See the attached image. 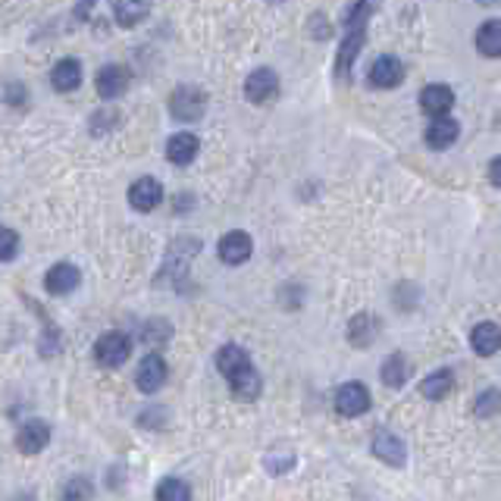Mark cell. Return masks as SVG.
Listing matches in <instances>:
<instances>
[{
	"label": "cell",
	"mask_w": 501,
	"mask_h": 501,
	"mask_svg": "<svg viewBox=\"0 0 501 501\" xmlns=\"http://www.w3.org/2000/svg\"><path fill=\"white\" fill-rule=\"evenodd\" d=\"M91 498H94V486L85 477H73L60 492V501H91Z\"/></svg>",
	"instance_id": "obj_27"
},
{
	"label": "cell",
	"mask_w": 501,
	"mask_h": 501,
	"mask_svg": "<svg viewBox=\"0 0 501 501\" xmlns=\"http://www.w3.org/2000/svg\"><path fill=\"white\" fill-rule=\"evenodd\" d=\"M245 367H251V358L245 354V348L238 345H223L217 351V370L226 376V383H229L236 373H242Z\"/></svg>",
	"instance_id": "obj_21"
},
{
	"label": "cell",
	"mask_w": 501,
	"mask_h": 501,
	"mask_svg": "<svg viewBox=\"0 0 501 501\" xmlns=\"http://www.w3.org/2000/svg\"><path fill=\"white\" fill-rule=\"evenodd\" d=\"M461 138V125L454 123L452 117H442V119H433L427 129V144L433 151H445L452 148L454 142Z\"/></svg>",
	"instance_id": "obj_17"
},
{
	"label": "cell",
	"mask_w": 501,
	"mask_h": 501,
	"mask_svg": "<svg viewBox=\"0 0 501 501\" xmlns=\"http://www.w3.org/2000/svg\"><path fill=\"white\" fill-rule=\"evenodd\" d=\"M404 79V66L398 56H379L370 66V85L373 88H395Z\"/></svg>",
	"instance_id": "obj_14"
},
{
	"label": "cell",
	"mask_w": 501,
	"mask_h": 501,
	"mask_svg": "<svg viewBox=\"0 0 501 501\" xmlns=\"http://www.w3.org/2000/svg\"><path fill=\"white\" fill-rule=\"evenodd\" d=\"M157 501H192V489H188L186 479L179 477H167L160 479V486H157Z\"/></svg>",
	"instance_id": "obj_26"
},
{
	"label": "cell",
	"mask_w": 501,
	"mask_h": 501,
	"mask_svg": "<svg viewBox=\"0 0 501 501\" xmlns=\"http://www.w3.org/2000/svg\"><path fill=\"white\" fill-rule=\"evenodd\" d=\"M420 107L433 119H442L454 107V91L448 85H427L420 91Z\"/></svg>",
	"instance_id": "obj_12"
},
{
	"label": "cell",
	"mask_w": 501,
	"mask_h": 501,
	"mask_svg": "<svg viewBox=\"0 0 501 501\" xmlns=\"http://www.w3.org/2000/svg\"><path fill=\"white\" fill-rule=\"evenodd\" d=\"M50 85H54L60 94L75 91V88L82 85V63L75 60V56H66V60H60L54 69H50Z\"/></svg>",
	"instance_id": "obj_13"
},
{
	"label": "cell",
	"mask_w": 501,
	"mask_h": 501,
	"mask_svg": "<svg viewBox=\"0 0 501 501\" xmlns=\"http://www.w3.org/2000/svg\"><path fill=\"white\" fill-rule=\"evenodd\" d=\"M79 285V270L73 263H54L44 276V289L48 295H69Z\"/></svg>",
	"instance_id": "obj_15"
},
{
	"label": "cell",
	"mask_w": 501,
	"mask_h": 501,
	"mask_svg": "<svg viewBox=\"0 0 501 501\" xmlns=\"http://www.w3.org/2000/svg\"><path fill=\"white\" fill-rule=\"evenodd\" d=\"M50 439V427L44 420H25L16 433V445L22 454H38Z\"/></svg>",
	"instance_id": "obj_11"
},
{
	"label": "cell",
	"mask_w": 501,
	"mask_h": 501,
	"mask_svg": "<svg viewBox=\"0 0 501 501\" xmlns=\"http://www.w3.org/2000/svg\"><path fill=\"white\" fill-rule=\"evenodd\" d=\"M167 360L160 358V354H148V358L138 364V373H135V385L138 392H144V395H154V392L163 389V383H167Z\"/></svg>",
	"instance_id": "obj_5"
},
{
	"label": "cell",
	"mask_w": 501,
	"mask_h": 501,
	"mask_svg": "<svg viewBox=\"0 0 501 501\" xmlns=\"http://www.w3.org/2000/svg\"><path fill=\"white\" fill-rule=\"evenodd\" d=\"M489 182H492L496 188H501V154L489 163Z\"/></svg>",
	"instance_id": "obj_33"
},
{
	"label": "cell",
	"mask_w": 501,
	"mask_h": 501,
	"mask_svg": "<svg viewBox=\"0 0 501 501\" xmlns=\"http://www.w3.org/2000/svg\"><path fill=\"white\" fill-rule=\"evenodd\" d=\"M251 251H254V242H251L248 232H242V229H232L220 238V260L229 266L245 263V260L251 257Z\"/></svg>",
	"instance_id": "obj_9"
},
{
	"label": "cell",
	"mask_w": 501,
	"mask_h": 501,
	"mask_svg": "<svg viewBox=\"0 0 501 501\" xmlns=\"http://www.w3.org/2000/svg\"><path fill=\"white\" fill-rule=\"evenodd\" d=\"M129 354H132V341L123 333H104L98 339V345H94V360L100 367H107V370L123 367L129 360Z\"/></svg>",
	"instance_id": "obj_3"
},
{
	"label": "cell",
	"mask_w": 501,
	"mask_h": 501,
	"mask_svg": "<svg viewBox=\"0 0 501 501\" xmlns=\"http://www.w3.org/2000/svg\"><path fill=\"white\" fill-rule=\"evenodd\" d=\"M16 251H19V236L10 226H4V229H0V260L10 263V260L16 257Z\"/></svg>",
	"instance_id": "obj_30"
},
{
	"label": "cell",
	"mask_w": 501,
	"mask_h": 501,
	"mask_svg": "<svg viewBox=\"0 0 501 501\" xmlns=\"http://www.w3.org/2000/svg\"><path fill=\"white\" fill-rule=\"evenodd\" d=\"M379 335V320L370 314H358L351 323H348V341L354 348H370L373 339Z\"/></svg>",
	"instance_id": "obj_20"
},
{
	"label": "cell",
	"mask_w": 501,
	"mask_h": 501,
	"mask_svg": "<svg viewBox=\"0 0 501 501\" xmlns=\"http://www.w3.org/2000/svg\"><path fill=\"white\" fill-rule=\"evenodd\" d=\"M370 13H373L370 4L348 6V13H345V41H341L339 56H335V73H339L341 79H345V75H351L354 60H358L360 48H364V41H367V19H370Z\"/></svg>",
	"instance_id": "obj_1"
},
{
	"label": "cell",
	"mask_w": 501,
	"mask_h": 501,
	"mask_svg": "<svg viewBox=\"0 0 501 501\" xmlns=\"http://www.w3.org/2000/svg\"><path fill=\"white\" fill-rule=\"evenodd\" d=\"M142 339L148 341L151 348H160L163 341L169 339V326L163 320H151L148 326H142Z\"/></svg>",
	"instance_id": "obj_29"
},
{
	"label": "cell",
	"mask_w": 501,
	"mask_h": 501,
	"mask_svg": "<svg viewBox=\"0 0 501 501\" xmlns=\"http://www.w3.org/2000/svg\"><path fill=\"white\" fill-rule=\"evenodd\" d=\"M295 464V454H285V458H272V454H266V471H272V473H285L289 467Z\"/></svg>",
	"instance_id": "obj_31"
},
{
	"label": "cell",
	"mask_w": 501,
	"mask_h": 501,
	"mask_svg": "<svg viewBox=\"0 0 501 501\" xmlns=\"http://www.w3.org/2000/svg\"><path fill=\"white\" fill-rule=\"evenodd\" d=\"M501 410V392L498 389H486L483 395L477 398V404H473V414L477 417H489Z\"/></svg>",
	"instance_id": "obj_28"
},
{
	"label": "cell",
	"mask_w": 501,
	"mask_h": 501,
	"mask_svg": "<svg viewBox=\"0 0 501 501\" xmlns=\"http://www.w3.org/2000/svg\"><path fill=\"white\" fill-rule=\"evenodd\" d=\"M370 448L373 454H376L379 461H385L389 467H404L408 464V452H404V442L398 439L395 433H389V429H376L370 439Z\"/></svg>",
	"instance_id": "obj_6"
},
{
	"label": "cell",
	"mask_w": 501,
	"mask_h": 501,
	"mask_svg": "<svg viewBox=\"0 0 501 501\" xmlns=\"http://www.w3.org/2000/svg\"><path fill=\"white\" fill-rule=\"evenodd\" d=\"M198 148L201 144L192 132H179V135H173L167 142V160L176 163V167H188L198 157Z\"/></svg>",
	"instance_id": "obj_18"
},
{
	"label": "cell",
	"mask_w": 501,
	"mask_h": 501,
	"mask_svg": "<svg viewBox=\"0 0 501 501\" xmlns=\"http://www.w3.org/2000/svg\"><path fill=\"white\" fill-rule=\"evenodd\" d=\"M129 82H132L129 69H125V66H117V63H110V66H104V69L98 73V79H94V88H98L100 98L113 100V98H119V94H123L125 88H129Z\"/></svg>",
	"instance_id": "obj_10"
},
{
	"label": "cell",
	"mask_w": 501,
	"mask_h": 501,
	"mask_svg": "<svg viewBox=\"0 0 501 501\" xmlns=\"http://www.w3.org/2000/svg\"><path fill=\"white\" fill-rule=\"evenodd\" d=\"M276 94H279V75L266 66L254 69L248 75V82H245V98H248L251 104H266V100H272Z\"/></svg>",
	"instance_id": "obj_7"
},
{
	"label": "cell",
	"mask_w": 501,
	"mask_h": 501,
	"mask_svg": "<svg viewBox=\"0 0 501 501\" xmlns=\"http://www.w3.org/2000/svg\"><path fill=\"white\" fill-rule=\"evenodd\" d=\"M6 94H10V98H6L10 104H25V94H29V91H25V85H22V88H19V85H10V88H6Z\"/></svg>",
	"instance_id": "obj_32"
},
{
	"label": "cell",
	"mask_w": 501,
	"mask_h": 501,
	"mask_svg": "<svg viewBox=\"0 0 501 501\" xmlns=\"http://www.w3.org/2000/svg\"><path fill=\"white\" fill-rule=\"evenodd\" d=\"M229 389L232 395L238 398V402H257L260 398V389H263V379H260V373L251 367H245L242 373H236V376L229 379Z\"/></svg>",
	"instance_id": "obj_19"
},
{
	"label": "cell",
	"mask_w": 501,
	"mask_h": 501,
	"mask_svg": "<svg viewBox=\"0 0 501 501\" xmlns=\"http://www.w3.org/2000/svg\"><path fill=\"white\" fill-rule=\"evenodd\" d=\"M408 373H410V364L402 351L389 354V358L383 360V367H379V376H383V383L389 385V389H402V385L408 383Z\"/></svg>",
	"instance_id": "obj_22"
},
{
	"label": "cell",
	"mask_w": 501,
	"mask_h": 501,
	"mask_svg": "<svg viewBox=\"0 0 501 501\" xmlns=\"http://www.w3.org/2000/svg\"><path fill=\"white\" fill-rule=\"evenodd\" d=\"M471 345H473V351H477L479 358H492V354L501 348V326H498V323H492V320L473 326Z\"/></svg>",
	"instance_id": "obj_16"
},
{
	"label": "cell",
	"mask_w": 501,
	"mask_h": 501,
	"mask_svg": "<svg viewBox=\"0 0 501 501\" xmlns=\"http://www.w3.org/2000/svg\"><path fill=\"white\" fill-rule=\"evenodd\" d=\"M110 10H113V16H117V22H119V25H125V29H132V25H138L144 16H148L151 6H148V4H129V0H123V4H113Z\"/></svg>",
	"instance_id": "obj_25"
},
{
	"label": "cell",
	"mask_w": 501,
	"mask_h": 501,
	"mask_svg": "<svg viewBox=\"0 0 501 501\" xmlns=\"http://www.w3.org/2000/svg\"><path fill=\"white\" fill-rule=\"evenodd\" d=\"M477 48L483 56H501V19H486L477 31Z\"/></svg>",
	"instance_id": "obj_23"
},
{
	"label": "cell",
	"mask_w": 501,
	"mask_h": 501,
	"mask_svg": "<svg viewBox=\"0 0 501 501\" xmlns=\"http://www.w3.org/2000/svg\"><path fill=\"white\" fill-rule=\"evenodd\" d=\"M452 385H454L452 370H436V373H429V376L420 383V395L429 398V402H442V398L452 392Z\"/></svg>",
	"instance_id": "obj_24"
},
{
	"label": "cell",
	"mask_w": 501,
	"mask_h": 501,
	"mask_svg": "<svg viewBox=\"0 0 501 501\" xmlns=\"http://www.w3.org/2000/svg\"><path fill=\"white\" fill-rule=\"evenodd\" d=\"M335 410L341 417H360L370 410V392L364 383H345L335 392Z\"/></svg>",
	"instance_id": "obj_4"
},
{
	"label": "cell",
	"mask_w": 501,
	"mask_h": 501,
	"mask_svg": "<svg viewBox=\"0 0 501 501\" xmlns=\"http://www.w3.org/2000/svg\"><path fill=\"white\" fill-rule=\"evenodd\" d=\"M163 201V186L157 179H151V176H144V179H135L129 188V204L135 207L138 213H148L154 211V207H160Z\"/></svg>",
	"instance_id": "obj_8"
},
{
	"label": "cell",
	"mask_w": 501,
	"mask_h": 501,
	"mask_svg": "<svg viewBox=\"0 0 501 501\" xmlns=\"http://www.w3.org/2000/svg\"><path fill=\"white\" fill-rule=\"evenodd\" d=\"M204 110H207V94L194 85L176 88L173 98H169V113H173L179 123H194V119L204 117Z\"/></svg>",
	"instance_id": "obj_2"
}]
</instances>
